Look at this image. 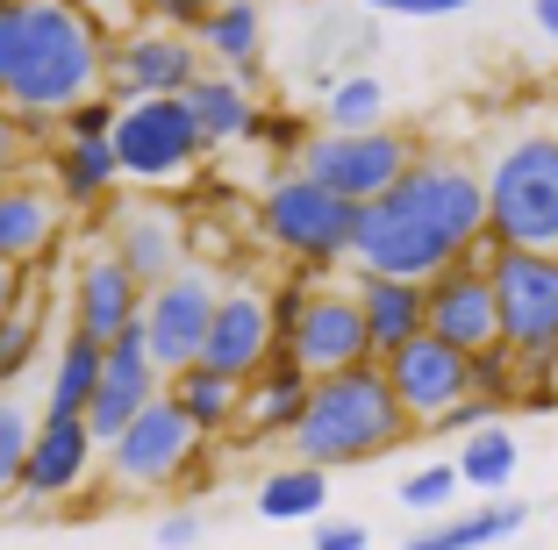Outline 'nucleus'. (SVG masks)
<instances>
[{"label":"nucleus","mask_w":558,"mask_h":550,"mask_svg":"<svg viewBox=\"0 0 558 550\" xmlns=\"http://www.w3.org/2000/svg\"><path fill=\"white\" fill-rule=\"evenodd\" d=\"M523 522H530L523 501H494V508H473V515H437L401 550H487V543H501V536H515Z\"/></svg>","instance_id":"28"},{"label":"nucleus","mask_w":558,"mask_h":550,"mask_svg":"<svg viewBox=\"0 0 558 550\" xmlns=\"http://www.w3.org/2000/svg\"><path fill=\"white\" fill-rule=\"evenodd\" d=\"M387 387H395V401L409 407L415 429H437L459 401H473V357L451 351V343H437V337H415L409 351L387 357Z\"/></svg>","instance_id":"14"},{"label":"nucleus","mask_w":558,"mask_h":550,"mask_svg":"<svg viewBox=\"0 0 558 550\" xmlns=\"http://www.w3.org/2000/svg\"><path fill=\"white\" fill-rule=\"evenodd\" d=\"M487 236L501 250H558V130H523L494 150Z\"/></svg>","instance_id":"4"},{"label":"nucleus","mask_w":558,"mask_h":550,"mask_svg":"<svg viewBox=\"0 0 558 550\" xmlns=\"http://www.w3.org/2000/svg\"><path fill=\"white\" fill-rule=\"evenodd\" d=\"M272 322H279V357H294L308 379H337V372L373 365V337H365V315L351 286L287 279L272 293Z\"/></svg>","instance_id":"5"},{"label":"nucleus","mask_w":558,"mask_h":550,"mask_svg":"<svg viewBox=\"0 0 558 550\" xmlns=\"http://www.w3.org/2000/svg\"><path fill=\"white\" fill-rule=\"evenodd\" d=\"M165 401L180 407L201 437H215V429H230V421L251 407V387L230 379V372H215V365H186L180 379H165Z\"/></svg>","instance_id":"24"},{"label":"nucleus","mask_w":558,"mask_h":550,"mask_svg":"<svg viewBox=\"0 0 558 550\" xmlns=\"http://www.w3.org/2000/svg\"><path fill=\"white\" fill-rule=\"evenodd\" d=\"M201 150H208V136H201L186 100H130L122 122H116L122 179H136V186H172V179H186L201 164Z\"/></svg>","instance_id":"10"},{"label":"nucleus","mask_w":558,"mask_h":550,"mask_svg":"<svg viewBox=\"0 0 558 550\" xmlns=\"http://www.w3.org/2000/svg\"><path fill=\"white\" fill-rule=\"evenodd\" d=\"M144 8H150L158 29H180V36H201L208 15H215V0H144Z\"/></svg>","instance_id":"38"},{"label":"nucleus","mask_w":558,"mask_h":550,"mask_svg":"<svg viewBox=\"0 0 558 550\" xmlns=\"http://www.w3.org/2000/svg\"><path fill=\"white\" fill-rule=\"evenodd\" d=\"M158 543L165 550H194L201 543V515H165L158 522Z\"/></svg>","instance_id":"42"},{"label":"nucleus","mask_w":558,"mask_h":550,"mask_svg":"<svg viewBox=\"0 0 558 550\" xmlns=\"http://www.w3.org/2000/svg\"><path fill=\"white\" fill-rule=\"evenodd\" d=\"M215 8H230V0H215Z\"/></svg>","instance_id":"46"},{"label":"nucleus","mask_w":558,"mask_h":550,"mask_svg":"<svg viewBox=\"0 0 558 550\" xmlns=\"http://www.w3.org/2000/svg\"><path fill=\"white\" fill-rule=\"evenodd\" d=\"M494 236L480 243L473 258H459L451 272L429 279V337L451 343V351L480 357V351H501V301H494Z\"/></svg>","instance_id":"13"},{"label":"nucleus","mask_w":558,"mask_h":550,"mask_svg":"<svg viewBox=\"0 0 558 550\" xmlns=\"http://www.w3.org/2000/svg\"><path fill=\"white\" fill-rule=\"evenodd\" d=\"M215 308H222V286H215L208 265H186V272H172L165 286H150L144 343H150V365H158L165 379H180L186 365H201L208 329H215Z\"/></svg>","instance_id":"11"},{"label":"nucleus","mask_w":558,"mask_h":550,"mask_svg":"<svg viewBox=\"0 0 558 550\" xmlns=\"http://www.w3.org/2000/svg\"><path fill=\"white\" fill-rule=\"evenodd\" d=\"M108 258H116L144 293L194 265L186 258V222L172 208H158V200H130V208L116 215V229H108Z\"/></svg>","instance_id":"16"},{"label":"nucleus","mask_w":558,"mask_h":550,"mask_svg":"<svg viewBox=\"0 0 558 550\" xmlns=\"http://www.w3.org/2000/svg\"><path fill=\"white\" fill-rule=\"evenodd\" d=\"M100 372H108V343L65 337L58 372H50V393H44V421H86V407H94V393H100Z\"/></svg>","instance_id":"25"},{"label":"nucleus","mask_w":558,"mask_h":550,"mask_svg":"<svg viewBox=\"0 0 558 550\" xmlns=\"http://www.w3.org/2000/svg\"><path fill=\"white\" fill-rule=\"evenodd\" d=\"M315 550H373V536H365V522H323Z\"/></svg>","instance_id":"40"},{"label":"nucleus","mask_w":558,"mask_h":550,"mask_svg":"<svg viewBox=\"0 0 558 550\" xmlns=\"http://www.w3.org/2000/svg\"><path fill=\"white\" fill-rule=\"evenodd\" d=\"M487 243V172L465 158H423L387 200L359 215V272L437 279Z\"/></svg>","instance_id":"1"},{"label":"nucleus","mask_w":558,"mask_h":550,"mask_svg":"<svg viewBox=\"0 0 558 550\" xmlns=\"http://www.w3.org/2000/svg\"><path fill=\"white\" fill-rule=\"evenodd\" d=\"M122 108H130V100H116V94H94V100H80V108L65 114V144H116V122H122Z\"/></svg>","instance_id":"34"},{"label":"nucleus","mask_w":558,"mask_h":550,"mask_svg":"<svg viewBox=\"0 0 558 550\" xmlns=\"http://www.w3.org/2000/svg\"><path fill=\"white\" fill-rule=\"evenodd\" d=\"M501 415H509L501 401H487V393H473V401H459L451 415L437 421V437H459V443H465V437H480V429H494Z\"/></svg>","instance_id":"37"},{"label":"nucleus","mask_w":558,"mask_h":550,"mask_svg":"<svg viewBox=\"0 0 558 550\" xmlns=\"http://www.w3.org/2000/svg\"><path fill=\"white\" fill-rule=\"evenodd\" d=\"M194 457H201V429L172 401H150L144 415L100 451V465H108V486H116V493H165V486H180L186 472H194Z\"/></svg>","instance_id":"9"},{"label":"nucleus","mask_w":558,"mask_h":550,"mask_svg":"<svg viewBox=\"0 0 558 550\" xmlns=\"http://www.w3.org/2000/svg\"><path fill=\"white\" fill-rule=\"evenodd\" d=\"M100 465V437L86 421H44L36 429L29 472H22V501H72Z\"/></svg>","instance_id":"20"},{"label":"nucleus","mask_w":558,"mask_h":550,"mask_svg":"<svg viewBox=\"0 0 558 550\" xmlns=\"http://www.w3.org/2000/svg\"><path fill=\"white\" fill-rule=\"evenodd\" d=\"M459 465H423L401 479V508H415V515H444V508L459 501Z\"/></svg>","instance_id":"33"},{"label":"nucleus","mask_w":558,"mask_h":550,"mask_svg":"<svg viewBox=\"0 0 558 550\" xmlns=\"http://www.w3.org/2000/svg\"><path fill=\"white\" fill-rule=\"evenodd\" d=\"M144 301H150V293L136 286L116 258L80 265V279H72V337L122 343L130 329H144Z\"/></svg>","instance_id":"18"},{"label":"nucleus","mask_w":558,"mask_h":550,"mask_svg":"<svg viewBox=\"0 0 558 550\" xmlns=\"http://www.w3.org/2000/svg\"><path fill=\"white\" fill-rule=\"evenodd\" d=\"M22 293H29V279H22V265H0V329L22 315Z\"/></svg>","instance_id":"41"},{"label":"nucleus","mask_w":558,"mask_h":550,"mask_svg":"<svg viewBox=\"0 0 558 550\" xmlns=\"http://www.w3.org/2000/svg\"><path fill=\"white\" fill-rule=\"evenodd\" d=\"M308 401H315V379L301 372L294 357H272V365L251 379V407H244L251 437H294L301 415H308Z\"/></svg>","instance_id":"23"},{"label":"nucleus","mask_w":558,"mask_h":550,"mask_svg":"<svg viewBox=\"0 0 558 550\" xmlns=\"http://www.w3.org/2000/svg\"><path fill=\"white\" fill-rule=\"evenodd\" d=\"M515 457H523V451H515V437L494 421V429H480V437L459 443V457H451V465H459V479L473 486V493H509Z\"/></svg>","instance_id":"31"},{"label":"nucleus","mask_w":558,"mask_h":550,"mask_svg":"<svg viewBox=\"0 0 558 550\" xmlns=\"http://www.w3.org/2000/svg\"><path fill=\"white\" fill-rule=\"evenodd\" d=\"M194 80H208L201 36L180 29H130L108 44V86L116 100H186Z\"/></svg>","instance_id":"12"},{"label":"nucleus","mask_w":558,"mask_h":550,"mask_svg":"<svg viewBox=\"0 0 558 550\" xmlns=\"http://www.w3.org/2000/svg\"><path fill=\"white\" fill-rule=\"evenodd\" d=\"M323 130H337V136L387 130V86H379L373 72H344V80H329V100H323Z\"/></svg>","instance_id":"30"},{"label":"nucleus","mask_w":558,"mask_h":550,"mask_svg":"<svg viewBox=\"0 0 558 550\" xmlns=\"http://www.w3.org/2000/svg\"><path fill=\"white\" fill-rule=\"evenodd\" d=\"M36 343H44V322H36V315L22 308L15 322L0 329V393H8V387H15L22 372H29V357H36Z\"/></svg>","instance_id":"35"},{"label":"nucleus","mask_w":558,"mask_h":550,"mask_svg":"<svg viewBox=\"0 0 558 550\" xmlns=\"http://www.w3.org/2000/svg\"><path fill=\"white\" fill-rule=\"evenodd\" d=\"M530 15H537V29L558 44V0H530Z\"/></svg>","instance_id":"44"},{"label":"nucleus","mask_w":558,"mask_h":550,"mask_svg":"<svg viewBox=\"0 0 558 550\" xmlns=\"http://www.w3.org/2000/svg\"><path fill=\"white\" fill-rule=\"evenodd\" d=\"M272 357H279L272 301H265L258 286H222V308H215V329H208L201 365H215V372H230V379H244V387H251Z\"/></svg>","instance_id":"15"},{"label":"nucleus","mask_w":558,"mask_h":550,"mask_svg":"<svg viewBox=\"0 0 558 550\" xmlns=\"http://www.w3.org/2000/svg\"><path fill=\"white\" fill-rule=\"evenodd\" d=\"M359 215L351 200H337L329 186H315L308 172H279L258 200V236L272 250L301 265V272H323L337 258H359Z\"/></svg>","instance_id":"7"},{"label":"nucleus","mask_w":558,"mask_h":550,"mask_svg":"<svg viewBox=\"0 0 558 550\" xmlns=\"http://www.w3.org/2000/svg\"><path fill=\"white\" fill-rule=\"evenodd\" d=\"M150 401H165V372L150 365L144 329H130L122 343H108V372H100V393H94V407H86V429L100 437V451H108Z\"/></svg>","instance_id":"17"},{"label":"nucleus","mask_w":558,"mask_h":550,"mask_svg":"<svg viewBox=\"0 0 558 550\" xmlns=\"http://www.w3.org/2000/svg\"><path fill=\"white\" fill-rule=\"evenodd\" d=\"M329 508V472H315V465H279V472H265V486H258V515L265 522H315Z\"/></svg>","instance_id":"29"},{"label":"nucleus","mask_w":558,"mask_h":550,"mask_svg":"<svg viewBox=\"0 0 558 550\" xmlns=\"http://www.w3.org/2000/svg\"><path fill=\"white\" fill-rule=\"evenodd\" d=\"M551 387H558V357H551Z\"/></svg>","instance_id":"45"},{"label":"nucleus","mask_w":558,"mask_h":550,"mask_svg":"<svg viewBox=\"0 0 558 550\" xmlns=\"http://www.w3.org/2000/svg\"><path fill=\"white\" fill-rule=\"evenodd\" d=\"M409 437H415V421L395 401V387H387V365L373 357L359 372L315 379V401L294 429V451H301V465L337 472V465H373V457H387Z\"/></svg>","instance_id":"3"},{"label":"nucleus","mask_w":558,"mask_h":550,"mask_svg":"<svg viewBox=\"0 0 558 550\" xmlns=\"http://www.w3.org/2000/svg\"><path fill=\"white\" fill-rule=\"evenodd\" d=\"M373 15H401V22H437V15H465L473 0H365Z\"/></svg>","instance_id":"39"},{"label":"nucleus","mask_w":558,"mask_h":550,"mask_svg":"<svg viewBox=\"0 0 558 550\" xmlns=\"http://www.w3.org/2000/svg\"><path fill=\"white\" fill-rule=\"evenodd\" d=\"M116 179H122L116 144H58V158H50V186L65 208H100L116 194Z\"/></svg>","instance_id":"27"},{"label":"nucleus","mask_w":558,"mask_h":550,"mask_svg":"<svg viewBox=\"0 0 558 550\" xmlns=\"http://www.w3.org/2000/svg\"><path fill=\"white\" fill-rule=\"evenodd\" d=\"M494 301H501V343L523 365V393L551 387L558 357V250H501L494 243Z\"/></svg>","instance_id":"6"},{"label":"nucleus","mask_w":558,"mask_h":550,"mask_svg":"<svg viewBox=\"0 0 558 550\" xmlns=\"http://www.w3.org/2000/svg\"><path fill=\"white\" fill-rule=\"evenodd\" d=\"M423 164V144H415L409 130H359V136H308V150H301V172L315 179V186H329L337 200H351V208H373V200H387L401 186V179Z\"/></svg>","instance_id":"8"},{"label":"nucleus","mask_w":558,"mask_h":550,"mask_svg":"<svg viewBox=\"0 0 558 550\" xmlns=\"http://www.w3.org/2000/svg\"><path fill=\"white\" fill-rule=\"evenodd\" d=\"M65 8H80V15L100 22V29H122V8H130V0H65Z\"/></svg>","instance_id":"43"},{"label":"nucleus","mask_w":558,"mask_h":550,"mask_svg":"<svg viewBox=\"0 0 558 550\" xmlns=\"http://www.w3.org/2000/svg\"><path fill=\"white\" fill-rule=\"evenodd\" d=\"M58 208H65L58 186L15 179V186L0 194V265H22V272H29L50 243H58Z\"/></svg>","instance_id":"21"},{"label":"nucleus","mask_w":558,"mask_h":550,"mask_svg":"<svg viewBox=\"0 0 558 550\" xmlns=\"http://www.w3.org/2000/svg\"><path fill=\"white\" fill-rule=\"evenodd\" d=\"M108 44L116 36L86 22L65 0H22V58L15 80H8V108L44 130V122H65L80 100H94L108 86Z\"/></svg>","instance_id":"2"},{"label":"nucleus","mask_w":558,"mask_h":550,"mask_svg":"<svg viewBox=\"0 0 558 550\" xmlns=\"http://www.w3.org/2000/svg\"><path fill=\"white\" fill-rule=\"evenodd\" d=\"M29 122H22L15 108H8V100H0V194H8V186H15V179H29Z\"/></svg>","instance_id":"36"},{"label":"nucleus","mask_w":558,"mask_h":550,"mask_svg":"<svg viewBox=\"0 0 558 550\" xmlns=\"http://www.w3.org/2000/svg\"><path fill=\"white\" fill-rule=\"evenodd\" d=\"M186 108H194L201 136L208 144H236V136H258L265 108L251 100L244 80H230V72H208V80H194V94H186Z\"/></svg>","instance_id":"26"},{"label":"nucleus","mask_w":558,"mask_h":550,"mask_svg":"<svg viewBox=\"0 0 558 550\" xmlns=\"http://www.w3.org/2000/svg\"><path fill=\"white\" fill-rule=\"evenodd\" d=\"M201 50L215 58V72H230V80L258 86L265 80V22H258V0H230V8H215L208 29H201Z\"/></svg>","instance_id":"22"},{"label":"nucleus","mask_w":558,"mask_h":550,"mask_svg":"<svg viewBox=\"0 0 558 550\" xmlns=\"http://www.w3.org/2000/svg\"><path fill=\"white\" fill-rule=\"evenodd\" d=\"M365 315V337H373V357L387 365L395 351H409L415 337H429V286L423 279H387V272H359L351 279Z\"/></svg>","instance_id":"19"},{"label":"nucleus","mask_w":558,"mask_h":550,"mask_svg":"<svg viewBox=\"0 0 558 550\" xmlns=\"http://www.w3.org/2000/svg\"><path fill=\"white\" fill-rule=\"evenodd\" d=\"M36 429H44V421H29V407H22L15 393H0V501H15V493H22Z\"/></svg>","instance_id":"32"}]
</instances>
